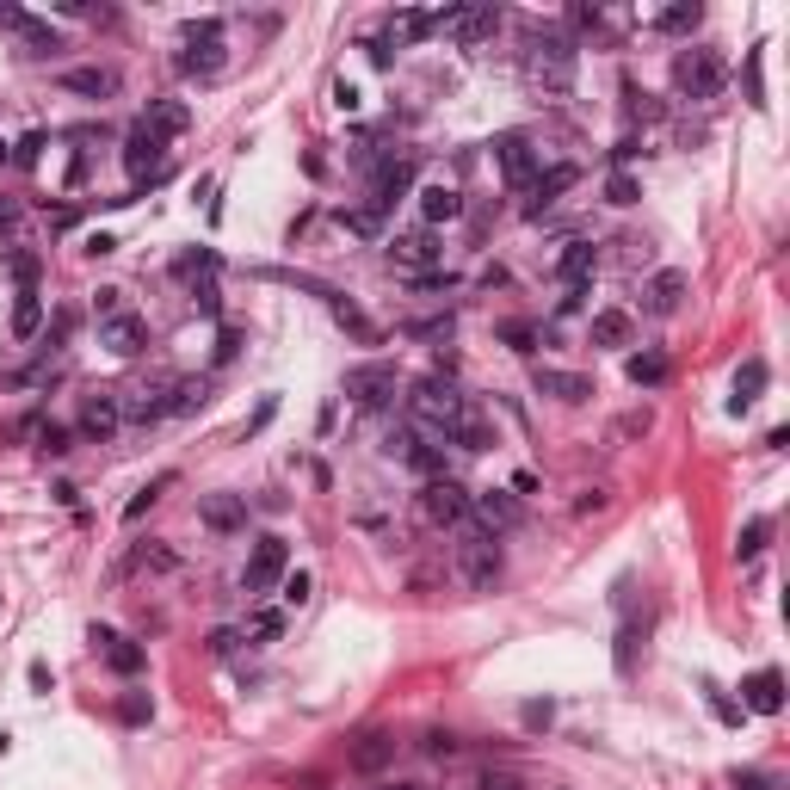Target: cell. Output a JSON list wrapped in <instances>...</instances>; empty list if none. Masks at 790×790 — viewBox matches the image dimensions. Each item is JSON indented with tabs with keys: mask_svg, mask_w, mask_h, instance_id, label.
Segmentation results:
<instances>
[{
	"mask_svg": "<svg viewBox=\"0 0 790 790\" xmlns=\"http://www.w3.org/2000/svg\"><path fill=\"white\" fill-rule=\"evenodd\" d=\"M124 167H130V179L136 186H155V179L167 173V136H155L149 124H130V136H124Z\"/></svg>",
	"mask_w": 790,
	"mask_h": 790,
	"instance_id": "8992f818",
	"label": "cell"
},
{
	"mask_svg": "<svg viewBox=\"0 0 790 790\" xmlns=\"http://www.w3.org/2000/svg\"><path fill=\"white\" fill-rule=\"evenodd\" d=\"M186 50H179L173 62H179V75H198V81H210V75H223V19H186Z\"/></svg>",
	"mask_w": 790,
	"mask_h": 790,
	"instance_id": "277c9868",
	"label": "cell"
},
{
	"mask_svg": "<svg viewBox=\"0 0 790 790\" xmlns=\"http://www.w3.org/2000/svg\"><path fill=\"white\" fill-rule=\"evenodd\" d=\"M408 186H414V161H408V155L383 161V167H377V179H371V217L395 210V198H408Z\"/></svg>",
	"mask_w": 790,
	"mask_h": 790,
	"instance_id": "7c38bea8",
	"label": "cell"
},
{
	"mask_svg": "<svg viewBox=\"0 0 790 790\" xmlns=\"http://www.w3.org/2000/svg\"><path fill=\"white\" fill-rule=\"evenodd\" d=\"M284 574H291V544H284V537H260L254 556H247L241 587H247V593H272Z\"/></svg>",
	"mask_w": 790,
	"mask_h": 790,
	"instance_id": "9c48e42d",
	"label": "cell"
},
{
	"mask_svg": "<svg viewBox=\"0 0 790 790\" xmlns=\"http://www.w3.org/2000/svg\"><path fill=\"white\" fill-rule=\"evenodd\" d=\"M124 723H149V698H142V692L124 698Z\"/></svg>",
	"mask_w": 790,
	"mask_h": 790,
	"instance_id": "f907efd6",
	"label": "cell"
},
{
	"mask_svg": "<svg viewBox=\"0 0 790 790\" xmlns=\"http://www.w3.org/2000/svg\"><path fill=\"white\" fill-rule=\"evenodd\" d=\"M710 704H716V716H723V723H741V710H735L723 692H716V686H710Z\"/></svg>",
	"mask_w": 790,
	"mask_h": 790,
	"instance_id": "6f0895ef",
	"label": "cell"
},
{
	"mask_svg": "<svg viewBox=\"0 0 790 790\" xmlns=\"http://www.w3.org/2000/svg\"><path fill=\"white\" fill-rule=\"evenodd\" d=\"M44 149H50V136H44V130H31V136L19 142V149H13V161H19V167H38V161H44Z\"/></svg>",
	"mask_w": 790,
	"mask_h": 790,
	"instance_id": "ee69618b",
	"label": "cell"
},
{
	"mask_svg": "<svg viewBox=\"0 0 790 790\" xmlns=\"http://www.w3.org/2000/svg\"><path fill=\"white\" fill-rule=\"evenodd\" d=\"M550 723V704H525V729H544Z\"/></svg>",
	"mask_w": 790,
	"mask_h": 790,
	"instance_id": "91938a15",
	"label": "cell"
},
{
	"mask_svg": "<svg viewBox=\"0 0 790 790\" xmlns=\"http://www.w3.org/2000/svg\"><path fill=\"white\" fill-rule=\"evenodd\" d=\"M494 25H500L494 7H445V13H433V31H445V38H457V44H482Z\"/></svg>",
	"mask_w": 790,
	"mask_h": 790,
	"instance_id": "8fae6325",
	"label": "cell"
},
{
	"mask_svg": "<svg viewBox=\"0 0 790 790\" xmlns=\"http://www.w3.org/2000/svg\"><path fill=\"white\" fill-rule=\"evenodd\" d=\"M445 445H457V451H488V445H494V426H488L476 408H463V414H457V426L445 433Z\"/></svg>",
	"mask_w": 790,
	"mask_h": 790,
	"instance_id": "cb8c5ba5",
	"label": "cell"
},
{
	"mask_svg": "<svg viewBox=\"0 0 790 790\" xmlns=\"http://www.w3.org/2000/svg\"><path fill=\"white\" fill-rule=\"evenodd\" d=\"M679 297H686V272H655V278H649V291H642L649 315H673Z\"/></svg>",
	"mask_w": 790,
	"mask_h": 790,
	"instance_id": "d4e9b609",
	"label": "cell"
},
{
	"mask_svg": "<svg viewBox=\"0 0 790 790\" xmlns=\"http://www.w3.org/2000/svg\"><path fill=\"white\" fill-rule=\"evenodd\" d=\"M142 124H149L155 136H186V124H192V105H186V99H149V112H142Z\"/></svg>",
	"mask_w": 790,
	"mask_h": 790,
	"instance_id": "44dd1931",
	"label": "cell"
},
{
	"mask_svg": "<svg viewBox=\"0 0 790 790\" xmlns=\"http://www.w3.org/2000/svg\"><path fill=\"white\" fill-rule=\"evenodd\" d=\"M93 315H124V291H93Z\"/></svg>",
	"mask_w": 790,
	"mask_h": 790,
	"instance_id": "bcb514c9",
	"label": "cell"
},
{
	"mask_svg": "<svg viewBox=\"0 0 790 790\" xmlns=\"http://www.w3.org/2000/svg\"><path fill=\"white\" fill-rule=\"evenodd\" d=\"M426 753H457V735L451 729H433V735H426Z\"/></svg>",
	"mask_w": 790,
	"mask_h": 790,
	"instance_id": "db71d44e",
	"label": "cell"
},
{
	"mask_svg": "<svg viewBox=\"0 0 790 790\" xmlns=\"http://www.w3.org/2000/svg\"><path fill=\"white\" fill-rule=\"evenodd\" d=\"M673 87L686 99H716V93H723V56H716V50H679Z\"/></svg>",
	"mask_w": 790,
	"mask_h": 790,
	"instance_id": "5b68a950",
	"label": "cell"
},
{
	"mask_svg": "<svg viewBox=\"0 0 790 790\" xmlns=\"http://www.w3.org/2000/svg\"><path fill=\"white\" fill-rule=\"evenodd\" d=\"M235 352H241V334H235V328H223V334H217V365H229Z\"/></svg>",
	"mask_w": 790,
	"mask_h": 790,
	"instance_id": "816d5d0a",
	"label": "cell"
},
{
	"mask_svg": "<svg viewBox=\"0 0 790 790\" xmlns=\"http://www.w3.org/2000/svg\"><path fill=\"white\" fill-rule=\"evenodd\" d=\"M766 531H772L766 519H753V525L741 531V544H735V556H741V562H753V556H760V550H766Z\"/></svg>",
	"mask_w": 790,
	"mask_h": 790,
	"instance_id": "b9f144b4",
	"label": "cell"
},
{
	"mask_svg": "<svg viewBox=\"0 0 790 790\" xmlns=\"http://www.w3.org/2000/svg\"><path fill=\"white\" fill-rule=\"evenodd\" d=\"M198 525L217 531V537L247 531V500H241V494H204V500H198Z\"/></svg>",
	"mask_w": 790,
	"mask_h": 790,
	"instance_id": "4fadbf2b",
	"label": "cell"
},
{
	"mask_svg": "<svg viewBox=\"0 0 790 790\" xmlns=\"http://www.w3.org/2000/svg\"><path fill=\"white\" fill-rule=\"evenodd\" d=\"M334 105H340V112H352V105H358V93H352V81H334Z\"/></svg>",
	"mask_w": 790,
	"mask_h": 790,
	"instance_id": "94428289",
	"label": "cell"
},
{
	"mask_svg": "<svg viewBox=\"0 0 790 790\" xmlns=\"http://www.w3.org/2000/svg\"><path fill=\"white\" fill-rule=\"evenodd\" d=\"M303 790H321V784H303Z\"/></svg>",
	"mask_w": 790,
	"mask_h": 790,
	"instance_id": "003e7915",
	"label": "cell"
},
{
	"mask_svg": "<svg viewBox=\"0 0 790 790\" xmlns=\"http://www.w3.org/2000/svg\"><path fill=\"white\" fill-rule=\"evenodd\" d=\"M500 340H507L513 352H531V346H537V328H531V321H507V328H500Z\"/></svg>",
	"mask_w": 790,
	"mask_h": 790,
	"instance_id": "f6af8a7d",
	"label": "cell"
},
{
	"mask_svg": "<svg viewBox=\"0 0 790 790\" xmlns=\"http://www.w3.org/2000/svg\"><path fill=\"white\" fill-rule=\"evenodd\" d=\"M698 19H704L698 0H679V7L655 13V31H667V38H686V31H698Z\"/></svg>",
	"mask_w": 790,
	"mask_h": 790,
	"instance_id": "4dcf8cb0",
	"label": "cell"
},
{
	"mask_svg": "<svg viewBox=\"0 0 790 790\" xmlns=\"http://www.w3.org/2000/svg\"><path fill=\"white\" fill-rule=\"evenodd\" d=\"M420 513H426V525H463V519H470V488H463L457 476H433V482H426L420 488Z\"/></svg>",
	"mask_w": 790,
	"mask_h": 790,
	"instance_id": "52a82bcc",
	"label": "cell"
},
{
	"mask_svg": "<svg viewBox=\"0 0 790 790\" xmlns=\"http://www.w3.org/2000/svg\"><path fill=\"white\" fill-rule=\"evenodd\" d=\"M124 414H130L136 426H149V420H167V395H161V389H136L130 402H124Z\"/></svg>",
	"mask_w": 790,
	"mask_h": 790,
	"instance_id": "836d02e7",
	"label": "cell"
},
{
	"mask_svg": "<svg viewBox=\"0 0 790 790\" xmlns=\"http://www.w3.org/2000/svg\"><path fill=\"white\" fill-rule=\"evenodd\" d=\"M383 790H420V784H383Z\"/></svg>",
	"mask_w": 790,
	"mask_h": 790,
	"instance_id": "e7e4bbea",
	"label": "cell"
},
{
	"mask_svg": "<svg viewBox=\"0 0 790 790\" xmlns=\"http://www.w3.org/2000/svg\"><path fill=\"white\" fill-rule=\"evenodd\" d=\"M624 371H630L636 389H655V383H667V352H655V346H649V352H630Z\"/></svg>",
	"mask_w": 790,
	"mask_h": 790,
	"instance_id": "f1b7e54d",
	"label": "cell"
},
{
	"mask_svg": "<svg viewBox=\"0 0 790 790\" xmlns=\"http://www.w3.org/2000/svg\"><path fill=\"white\" fill-rule=\"evenodd\" d=\"M463 408H470V402L457 395V383H451L445 371H433V377L408 383V414H414L420 433H426V439H439V445H445V433L457 426V414H463Z\"/></svg>",
	"mask_w": 790,
	"mask_h": 790,
	"instance_id": "7a4b0ae2",
	"label": "cell"
},
{
	"mask_svg": "<svg viewBox=\"0 0 790 790\" xmlns=\"http://www.w3.org/2000/svg\"><path fill=\"white\" fill-rule=\"evenodd\" d=\"M235 642H241L235 630H217V636H210V655H229V649H235Z\"/></svg>",
	"mask_w": 790,
	"mask_h": 790,
	"instance_id": "6125c7cd",
	"label": "cell"
},
{
	"mask_svg": "<svg viewBox=\"0 0 790 790\" xmlns=\"http://www.w3.org/2000/svg\"><path fill=\"white\" fill-rule=\"evenodd\" d=\"M494 161H500V173H507V186H513V192H525L531 179L544 173V167H537V149H531V142H525L519 130L494 136Z\"/></svg>",
	"mask_w": 790,
	"mask_h": 790,
	"instance_id": "30bf717a",
	"label": "cell"
},
{
	"mask_svg": "<svg viewBox=\"0 0 790 790\" xmlns=\"http://www.w3.org/2000/svg\"><path fill=\"white\" fill-rule=\"evenodd\" d=\"M173 562H179V556H173V550H155V544L136 550V568H173Z\"/></svg>",
	"mask_w": 790,
	"mask_h": 790,
	"instance_id": "7dc6e473",
	"label": "cell"
},
{
	"mask_svg": "<svg viewBox=\"0 0 790 790\" xmlns=\"http://www.w3.org/2000/svg\"><path fill=\"white\" fill-rule=\"evenodd\" d=\"M247 636H254V642H278L284 636V612H254V618H247Z\"/></svg>",
	"mask_w": 790,
	"mask_h": 790,
	"instance_id": "60d3db41",
	"label": "cell"
},
{
	"mask_svg": "<svg viewBox=\"0 0 790 790\" xmlns=\"http://www.w3.org/2000/svg\"><path fill=\"white\" fill-rule=\"evenodd\" d=\"M605 198H612V204H636V198H642V186H636V179L618 167L612 179H605Z\"/></svg>",
	"mask_w": 790,
	"mask_h": 790,
	"instance_id": "7bdbcfd3",
	"label": "cell"
},
{
	"mask_svg": "<svg viewBox=\"0 0 790 790\" xmlns=\"http://www.w3.org/2000/svg\"><path fill=\"white\" fill-rule=\"evenodd\" d=\"M574 186V167H550V173H537L531 186H525V217H544V210L556 204V192Z\"/></svg>",
	"mask_w": 790,
	"mask_h": 790,
	"instance_id": "d6986e66",
	"label": "cell"
},
{
	"mask_svg": "<svg viewBox=\"0 0 790 790\" xmlns=\"http://www.w3.org/2000/svg\"><path fill=\"white\" fill-rule=\"evenodd\" d=\"M760 389H766V358H747L741 377H735V395H729V414H747L760 402Z\"/></svg>",
	"mask_w": 790,
	"mask_h": 790,
	"instance_id": "4316f807",
	"label": "cell"
},
{
	"mask_svg": "<svg viewBox=\"0 0 790 790\" xmlns=\"http://www.w3.org/2000/svg\"><path fill=\"white\" fill-rule=\"evenodd\" d=\"M38 328H44V297L38 291H19V303H13V334L31 340Z\"/></svg>",
	"mask_w": 790,
	"mask_h": 790,
	"instance_id": "d6a6232c",
	"label": "cell"
},
{
	"mask_svg": "<svg viewBox=\"0 0 790 790\" xmlns=\"http://www.w3.org/2000/svg\"><path fill=\"white\" fill-rule=\"evenodd\" d=\"M402 266H414V272H433L439 260H445V247H439V235L433 229H414V235H395V247H389Z\"/></svg>",
	"mask_w": 790,
	"mask_h": 790,
	"instance_id": "2e32d148",
	"label": "cell"
},
{
	"mask_svg": "<svg viewBox=\"0 0 790 790\" xmlns=\"http://www.w3.org/2000/svg\"><path fill=\"white\" fill-rule=\"evenodd\" d=\"M19 204L13 198H0V254H19Z\"/></svg>",
	"mask_w": 790,
	"mask_h": 790,
	"instance_id": "8d00e7d4",
	"label": "cell"
},
{
	"mask_svg": "<svg viewBox=\"0 0 790 790\" xmlns=\"http://www.w3.org/2000/svg\"><path fill=\"white\" fill-rule=\"evenodd\" d=\"M7 266H13V278H19V291H38V272H44V260L31 254V247H19V254H7Z\"/></svg>",
	"mask_w": 790,
	"mask_h": 790,
	"instance_id": "d590c367",
	"label": "cell"
},
{
	"mask_svg": "<svg viewBox=\"0 0 790 790\" xmlns=\"http://www.w3.org/2000/svg\"><path fill=\"white\" fill-rule=\"evenodd\" d=\"M389 753H395V741H389L383 729H371V735H358L352 766H358V772H377V766H389Z\"/></svg>",
	"mask_w": 790,
	"mask_h": 790,
	"instance_id": "f546056e",
	"label": "cell"
},
{
	"mask_svg": "<svg viewBox=\"0 0 790 790\" xmlns=\"http://www.w3.org/2000/svg\"><path fill=\"white\" fill-rule=\"evenodd\" d=\"M636 642H642V630H636V618H624L618 624V673H636Z\"/></svg>",
	"mask_w": 790,
	"mask_h": 790,
	"instance_id": "f35d334b",
	"label": "cell"
},
{
	"mask_svg": "<svg viewBox=\"0 0 790 790\" xmlns=\"http://www.w3.org/2000/svg\"><path fill=\"white\" fill-rule=\"evenodd\" d=\"M741 704H747L753 716H778V710H784V673H778V667H760L753 679H741Z\"/></svg>",
	"mask_w": 790,
	"mask_h": 790,
	"instance_id": "9a60e30c",
	"label": "cell"
},
{
	"mask_svg": "<svg viewBox=\"0 0 790 790\" xmlns=\"http://www.w3.org/2000/svg\"><path fill=\"white\" fill-rule=\"evenodd\" d=\"M420 217H426V223H451V217H463V192L445 186V179H439V186H426V192H420Z\"/></svg>",
	"mask_w": 790,
	"mask_h": 790,
	"instance_id": "484cf974",
	"label": "cell"
},
{
	"mask_svg": "<svg viewBox=\"0 0 790 790\" xmlns=\"http://www.w3.org/2000/svg\"><path fill=\"white\" fill-rule=\"evenodd\" d=\"M278 587H284V605H303L309 599V574H284Z\"/></svg>",
	"mask_w": 790,
	"mask_h": 790,
	"instance_id": "c3c4849f",
	"label": "cell"
},
{
	"mask_svg": "<svg viewBox=\"0 0 790 790\" xmlns=\"http://www.w3.org/2000/svg\"><path fill=\"white\" fill-rule=\"evenodd\" d=\"M457 568H463V581H470L476 593H488L500 581V537L482 531L476 519H463L457 525Z\"/></svg>",
	"mask_w": 790,
	"mask_h": 790,
	"instance_id": "3957f363",
	"label": "cell"
},
{
	"mask_svg": "<svg viewBox=\"0 0 790 790\" xmlns=\"http://www.w3.org/2000/svg\"><path fill=\"white\" fill-rule=\"evenodd\" d=\"M346 395H352V408H389L395 402V365H389V358L352 365L346 371Z\"/></svg>",
	"mask_w": 790,
	"mask_h": 790,
	"instance_id": "ba28073f",
	"label": "cell"
},
{
	"mask_svg": "<svg viewBox=\"0 0 790 790\" xmlns=\"http://www.w3.org/2000/svg\"><path fill=\"white\" fill-rule=\"evenodd\" d=\"M112 247H118L112 235H87V247H81V254H93V260H105V254H112Z\"/></svg>",
	"mask_w": 790,
	"mask_h": 790,
	"instance_id": "9f6ffc18",
	"label": "cell"
},
{
	"mask_svg": "<svg viewBox=\"0 0 790 790\" xmlns=\"http://www.w3.org/2000/svg\"><path fill=\"white\" fill-rule=\"evenodd\" d=\"M161 488H173V476H161V482H149V488H136V494H130V507H124V519L136 525V519H142V513H149L155 500H161Z\"/></svg>",
	"mask_w": 790,
	"mask_h": 790,
	"instance_id": "ab89813d",
	"label": "cell"
},
{
	"mask_svg": "<svg viewBox=\"0 0 790 790\" xmlns=\"http://www.w3.org/2000/svg\"><path fill=\"white\" fill-rule=\"evenodd\" d=\"M0 753H7V729H0Z\"/></svg>",
	"mask_w": 790,
	"mask_h": 790,
	"instance_id": "03108f58",
	"label": "cell"
},
{
	"mask_svg": "<svg viewBox=\"0 0 790 790\" xmlns=\"http://www.w3.org/2000/svg\"><path fill=\"white\" fill-rule=\"evenodd\" d=\"M537 395H556V402H587V395H593V383L581 377V371H544V365H537Z\"/></svg>",
	"mask_w": 790,
	"mask_h": 790,
	"instance_id": "7402d4cb",
	"label": "cell"
},
{
	"mask_svg": "<svg viewBox=\"0 0 790 790\" xmlns=\"http://www.w3.org/2000/svg\"><path fill=\"white\" fill-rule=\"evenodd\" d=\"M93 649L105 655V661H112V673H142V661H149V655H142L136 649V642H124V636H112V630H105V624H93Z\"/></svg>",
	"mask_w": 790,
	"mask_h": 790,
	"instance_id": "ac0fdd59",
	"label": "cell"
},
{
	"mask_svg": "<svg viewBox=\"0 0 790 790\" xmlns=\"http://www.w3.org/2000/svg\"><path fill=\"white\" fill-rule=\"evenodd\" d=\"M328 303H334V321H340L346 334H358V340H377V328L365 321V309H358V303H346V297H328Z\"/></svg>",
	"mask_w": 790,
	"mask_h": 790,
	"instance_id": "e575fe53",
	"label": "cell"
},
{
	"mask_svg": "<svg viewBox=\"0 0 790 790\" xmlns=\"http://www.w3.org/2000/svg\"><path fill=\"white\" fill-rule=\"evenodd\" d=\"M593 266H599V247H593V241H568L562 254H556V278L568 284V291H574V284H587Z\"/></svg>",
	"mask_w": 790,
	"mask_h": 790,
	"instance_id": "ffe728a7",
	"label": "cell"
},
{
	"mask_svg": "<svg viewBox=\"0 0 790 790\" xmlns=\"http://www.w3.org/2000/svg\"><path fill=\"white\" fill-rule=\"evenodd\" d=\"M593 346H630V315L624 309H599L593 315Z\"/></svg>",
	"mask_w": 790,
	"mask_h": 790,
	"instance_id": "1f68e13d",
	"label": "cell"
},
{
	"mask_svg": "<svg viewBox=\"0 0 790 790\" xmlns=\"http://www.w3.org/2000/svg\"><path fill=\"white\" fill-rule=\"evenodd\" d=\"M25 19H31V13H25V7H7V0H0V31H19V25H25Z\"/></svg>",
	"mask_w": 790,
	"mask_h": 790,
	"instance_id": "11a10c76",
	"label": "cell"
},
{
	"mask_svg": "<svg viewBox=\"0 0 790 790\" xmlns=\"http://www.w3.org/2000/svg\"><path fill=\"white\" fill-rule=\"evenodd\" d=\"M482 790H525V784H519V778H507V772H488V778H482Z\"/></svg>",
	"mask_w": 790,
	"mask_h": 790,
	"instance_id": "680465c9",
	"label": "cell"
},
{
	"mask_svg": "<svg viewBox=\"0 0 790 790\" xmlns=\"http://www.w3.org/2000/svg\"><path fill=\"white\" fill-rule=\"evenodd\" d=\"M142 340H149V334H142V321H136L130 309L99 321V346H105V352H118V358H136V352H142Z\"/></svg>",
	"mask_w": 790,
	"mask_h": 790,
	"instance_id": "e0dca14e",
	"label": "cell"
},
{
	"mask_svg": "<svg viewBox=\"0 0 790 790\" xmlns=\"http://www.w3.org/2000/svg\"><path fill=\"white\" fill-rule=\"evenodd\" d=\"M735 784H741V790H772V784H766V778H760V772H741V778H735Z\"/></svg>",
	"mask_w": 790,
	"mask_h": 790,
	"instance_id": "be15d7a7",
	"label": "cell"
},
{
	"mask_svg": "<svg viewBox=\"0 0 790 790\" xmlns=\"http://www.w3.org/2000/svg\"><path fill=\"white\" fill-rule=\"evenodd\" d=\"M470 519L482 525V531H513L519 519H525V507H519V500L513 494H470Z\"/></svg>",
	"mask_w": 790,
	"mask_h": 790,
	"instance_id": "5bb4252c",
	"label": "cell"
},
{
	"mask_svg": "<svg viewBox=\"0 0 790 790\" xmlns=\"http://www.w3.org/2000/svg\"><path fill=\"white\" fill-rule=\"evenodd\" d=\"M192 408H204V383H173L167 389V414H192Z\"/></svg>",
	"mask_w": 790,
	"mask_h": 790,
	"instance_id": "74e56055",
	"label": "cell"
},
{
	"mask_svg": "<svg viewBox=\"0 0 790 790\" xmlns=\"http://www.w3.org/2000/svg\"><path fill=\"white\" fill-rule=\"evenodd\" d=\"M118 420H124V408L112 402V395H93V402L81 408V433L105 445V439H112V433H118Z\"/></svg>",
	"mask_w": 790,
	"mask_h": 790,
	"instance_id": "603a6c76",
	"label": "cell"
},
{
	"mask_svg": "<svg viewBox=\"0 0 790 790\" xmlns=\"http://www.w3.org/2000/svg\"><path fill=\"white\" fill-rule=\"evenodd\" d=\"M62 87L68 93H87V99H105V93H118V75H112V68H68Z\"/></svg>",
	"mask_w": 790,
	"mask_h": 790,
	"instance_id": "83f0119b",
	"label": "cell"
},
{
	"mask_svg": "<svg viewBox=\"0 0 790 790\" xmlns=\"http://www.w3.org/2000/svg\"><path fill=\"white\" fill-rule=\"evenodd\" d=\"M525 81L537 99H568L574 93V44L562 31H544V38H531L525 50Z\"/></svg>",
	"mask_w": 790,
	"mask_h": 790,
	"instance_id": "6da1fadb",
	"label": "cell"
},
{
	"mask_svg": "<svg viewBox=\"0 0 790 790\" xmlns=\"http://www.w3.org/2000/svg\"><path fill=\"white\" fill-rule=\"evenodd\" d=\"M38 445L56 457V451H68V433H62V426H44V433H38Z\"/></svg>",
	"mask_w": 790,
	"mask_h": 790,
	"instance_id": "f5cc1de1",
	"label": "cell"
},
{
	"mask_svg": "<svg viewBox=\"0 0 790 790\" xmlns=\"http://www.w3.org/2000/svg\"><path fill=\"white\" fill-rule=\"evenodd\" d=\"M192 303H198V315H217V284H210V278H204V284H198V291H192Z\"/></svg>",
	"mask_w": 790,
	"mask_h": 790,
	"instance_id": "681fc988",
	"label": "cell"
}]
</instances>
